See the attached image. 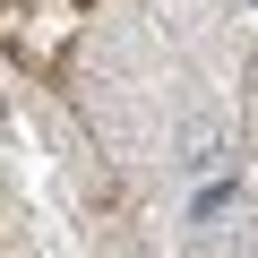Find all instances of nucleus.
Masks as SVG:
<instances>
[{
	"label": "nucleus",
	"mask_w": 258,
	"mask_h": 258,
	"mask_svg": "<svg viewBox=\"0 0 258 258\" xmlns=\"http://www.w3.org/2000/svg\"><path fill=\"white\" fill-rule=\"evenodd\" d=\"M215 155H224L215 129H189V138H181V164H189V172H215Z\"/></svg>",
	"instance_id": "nucleus-1"
},
{
	"label": "nucleus",
	"mask_w": 258,
	"mask_h": 258,
	"mask_svg": "<svg viewBox=\"0 0 258 258\" xmlns=\"http://www.w3.org/2000/svg\"><path fill=\"white\" fill-rule=\"evenodd\" d=\"M241 9H258V0H241Z\"/></svg>",
	"instance_id": "nucleus-2"
}]
</instances>
